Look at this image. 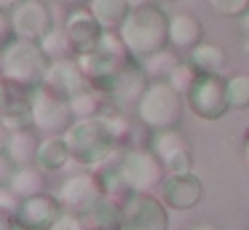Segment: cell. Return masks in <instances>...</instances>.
<instances>
[{
  "label": "cell",
  "instance_id": "6da1fadb",
  "mask_svg": "<svg viewBox=\"0 0 249 230\" xmlns=\"http://www.w3.org/2000/svg\"><path fill=\"white\" fill-rule=\"evenodd\" d=\"M65 139L70 144L72 160L81 163L83 169H97V166L118 158L126 150V144L115 134L113 112L94 115V118H75L72 126L65 131Z\"/></svg>",
  "mask_w": 249,
  "mask_h": 230
},
{
  "label": "cell",
  "instance_id": "7a4b0ae2",
  "mask_svg": "<svg viewBox=\"0 0 249 230\" xmlns=\"http://www.w3.org/2000/svg\"><path fill=\"white\" fill-rule=\"evenodd\" d=\"M121 37L126 43V51L131 59L142 62L145 56L161 51L169 46V14L161 3L134 5L124 24L118 27Z\"/></svg>",
  "mask_w": 249,
  "mask_h": 230
},
{
  "label": "cell",
  "instance_id": "3957f363",
  "mask_svg": "<svg viewBox=\"0 0 249 230\" xmlns=\"http://www.w3.org/2000/svg\"><path fill=\"white\" fill-rule=\"evenodd\" d=\"M51 59L40 48L38 40H24V37H14L3 51H0V75L11 86L24 91H33L43 83L46 70H49Z\"/></svg>",
  "mask_w": 249,
  "mask_h": 230
},
{
  "label": "cell",
  "instance_id": "277c9868",
  "mask_svg": "<svg viewBox=\"0 0 249 230\" xmlns=\"http://www.w3.org/2000/svg\"><path fill=\"white\" fill-rule=\"evenodd\" d=\"M185 110V94H179L169 80H150L147 91L137 102V118L150 131L177 128Z\"/></svg>",
  "mask_w": 249,
  "mask_h": 230
},
{
  "label": "cell",
  "instance_id": "5b68a950",
  "mask_svg": "<svg viewBox=\"0 0 249 230\" xmlns=\"http://www.w3.org/2000/svg\"><path fill=\"white\" fill-rule=\"evenodd\" d=\"M118 166L131 193H156L166 179V166L150 147H126L118 155Z\"/></svg>",
  "mask_w": 249,
  "mask_h": 230
},
{
  "label": "cell",
  "instance_id": "8992f818",
  "mask_svg": "<svg viewBox=\"0 0 249 230\" xmlns=\"http://www.w3.org/2000/svg\"><path fill=\"white\" fill-rule=\"evenodd\" d=\"M185 107L193 112L198 121L214 123L228 115L231 102H228V78L222 75H198L196 83L185 94Z\"/></svg>",
  "mask_w": 249,
  "mask_h": 230
},
{
  "label": "cell",
  "instance_id": "52a82bcc",
  "mask_svg": "<svg viewBox=\"0 0 249 230\" xmlns=\"http://www.w3.org/2000/svg\"><path fill=\"white\" fill-rule=\"evenodd\" d=\"M30 107H33V126L43 137L46 134H65L75 121L70 99L46 88V86H38V88L30 91Z\"/></svg>",
  "mask_w": 249,
  "mask_h": 230
},
{
  "label": "cell",
  "instance_id": "ba28073f",
  "mask_svg": "<svg viewBox=\"0 0 249 230\" xmlns=\"http://www.w3.org/2000/svg\"><path fill=\"white\" fill-rule=\"evenodd\" d=\"M121 230H169V209L156 193H129L121 201Z\"/></svg>",
  "mask_w": 249,
  "mask_h": 230
},
{
  "label": "cell",
  "instance_id": "9c48e42d",
  "mask_svg": "<svg viewBox=\"0 0 249 230\" xmlns=\"http://www.w3.org/2000/svg\"><path fill=\"white\" fill-rule=\"evenodd\" d=\"M56 198L62 201V206H65L67 212L86 214L102 201L105 193H102V185H99L94 169H86V171H78V174L67 177V179L59 185Z\"/></svg>",
  "mask_w": 249,
  "mask_h": 230
},
{
  "label": "cell",
  "instance_id": "30bf717a",
  "mask_svg": "<svg viewBox=\"0 0 249 230\" xmlns=\"http://www.w3.org/2000/svg\"><path fill=\"white\" fill-rule=\"evenodd\" d=\"M158 198L166 203L169 212H190L204 201V182L196 171H177L166 174Z\"/></svg>",
  "mask_w": 249,
  "mask_h": 230
},
{
  "label": "cell",
  "instance_id": "8fae6325",
  "mask_svg": "<svg viewBox=\"0 0 249 230\" xmlns=\"http://www.w3.org/2000/svg\"><path fill=\"white\" fill-rule=\"evenodd\" d=\"M65 212L62 201L56 195H49V193H35V195H27L17 203L14 209V217H17V228L24 230H49L51 225L59 219V214Z\"/></svg>",
  "mask_w": 249,
  "mask_h": 230
},
{
  "label": "cell",
  "instance_id": "7c38bea8",
  "mask_svg": "<svg viewBox=\"0 0 249 230\" xmlns=\"http://www.w3.org/2000/svg\"><path fill=\"white\" fill-rule=\"evenodd\" d=\"M75 59H78V64H81L86 80L94 88H99L105 94L110 80L121 72V67H124L131 56H121V53H110L99 46H91V48H86V51H78Z\"/></svg>",
  "mask_w": 249,
  "mask_h": 230
},
{
  "label": "cell",
  "instance_id": "4fadbf2b",
  "mask_svg": "<svg viewBox=\"0 0 249 230\" xmlns=\"http://www.w3.org/2000/svg\"><path fill=\"white\" fill-rule=\"evenodd\" d=\"M11 24H14V35L17 37L40 40L54 27V16H51V8L43 0H22L11 11Z\"/></svg>",
  "mask_w": 249,
  "mask_h": 230
},
{
  "label": "cell",
  "instance_id": "5bb4252c",
  "mask_svg": "<svg viewBox=\"0 0 249 230\" xmlns=\"http://www.w3.org/2000/svg\"><path fill=\"white\" fill-rule=\"evenodd\" d=\"M147 86H150V75L145 72L142 62L129 59V62L121 67V72L110 80V86L105 88V94H107L118 107L137 105V102H140V96L147 91Z\"/></svg>",
  "mask_w": 249,
  "mask_h": 230
},
{
  "label": "cell",
  "instance_id": "9a60e30c",
  "mask_svg": "<svg viewBox=\"0 0 249 230\" xmlns=\"http://www.w3.org/2000/svg\"><path fill=\"white\" fill-rule=\"evenodd\" d=\"M40 86H46V88H51V91H56V94H62V96L70 99V96H75L78 91L89 88L91 83L86 80L78 59L75 56H65V59H51L49 70H46V78H43Z\"/></svg>",
  "mask_w": 249,
  "mask_h": 230
},
{
  "label": "cell",
  "instance_id": "2e32d148",
  "mask_svg": "<svg viewBox=\"0 0 249 230\" xmlns=\"http://www.w3.org/2000/svg\"><path fill=\"white\" fill-rule=\"evenodd\" d=\"M65 32L78 53V51H86V48L97 46L99 35H102V24L97 21V16L91 14L89 5H72V11L65 19Z\"/></svg>",
  "mask_w": 249,
  "mask_h": 230
},
{
  "label": "cell",
  "instance_id": "e0dca14e",
  "mask_svg": "<svg viewBox=\"0 0 249 230\" xmlns=\"http://www.w3.org/2000/svg\"><path fill=\"white\" fill-rule=\"evenodd\" d=\"M204 40V21L190 11H177L169 16V46L179 53H188Z\"/></svg>",
  "mask_w": 249,
  "mask_h": 230
},
{
  "label": "cell",
  "instance_id": "ac0fdd59",
  "mask_svg": "<svg viewBox=\"0 0 249 230\" xmlns=\"http://www.w3.org/2000/svg\"><path fill=\"white\" fill-rule=\"evenodd\" d=\"M70 160H72V153H70V144H67L65 134H46V137H40L35 163H38L46 174L62 171Z\"/></svg>",
  "mask_w": 249,
  "mask_h": 230
},
{
  "label": "cell",
  "instance_id": "d6986e66",
  "mask_svg": "<svg viewBox=\"0 0 249 230\" xmlns=\"http://www.w3.org/2000/svg\"><path fill=\"white\" fill-rule=\"evenodd\" d=\"M190 64L198 70L201 75H222L228 64V53L220 43H212V40H201L198 46H193L188 53H185Z\"/></svg>",
  "mask_w": 249,
  "mask_h": 230
},
{
  "label": "cell",
  "instance_id": "ffe728a7",
  "mask_svg": "<svg viewBox=\"0 0 249 230\" xmlns=\"http://www.w3.org/2000/svg\"><path fill=\"white\" fill-rule=\"evenodd\" d=\"M40 137H43V134H40L35 126H30V128H19V131H11V134H8V142H6V153H8V158H11L17 166L35 163V155H38Z\"/></svg>",
  "mask_w": 249,
  "mask_h": 230
},
{
  "label": "cell",
  "instance_id": "44dd1931",
  "mask_svg": "<svg viewBox=\"0 0 249 230\" xmlns=\"http://www.w3.org/2000/svg\"><path fill=\"white\" fill-rule=\"evenodd\" d=\"M147 147L163 160V166L179 153H188L190 150V142L185 139V134L179 128H158V131H150V142Z\"/></svg>",
  "mask_w": 249,
  "mask_h": 230
},
{
  "label": "cell",
  "instance_id": "7402d4cb",
  "mask_svg": "<svg viewBox=\"0 0 249 230\" xmlns=\"http://www.w3.org/2000/svg\"><path fill=\"white\" fill-rule=\"evenodd\" d=\"M11 190L17 193L19 198H27V195H35V193H43L46 187V171L40 169L38 163H27V166H17L8 179Z\"/></svg>",
  "mask_w": 249,
  "mask_h": 230
},
{
  "label": "cell",
  "instance_id": "603a6c76",
  "mask_svg": "<svg viewBox=\"0 0 249 230\" xmlns=\"http://www.w3.org/2000/svg\"><path fill=\"white\" fill-rule=\"evenodd\" d=\"M86 5L91 8V14L97 16L102 30H118L131 11L129 0H89Z\"/></svg>",
  "mask_w": 249,
  "mask_h": 230
},
{
  "label": "cell",
  "instance_id": "cb8c5ba5",
  "mask_svg": "<svg viewBox=\"0 0 249 230\" xmlns=\"http://www.w3.org/2000/svg\"><path fill=\"white\" fill-rule=\"evenodd\" d=\"M94 174H97L99 185H102L105 198H113V201L121 203V201H124V198L131 193L129 185H126V179H124V174H121L118 158H113V160H107V163L97 166V169H94Z\"/></svg>",
  "mask_w": 249,
  "mask_h": 230
},
{
  "label": "cell",
  "instance_id": "d4e9b609",
  "mask_svg": "<svg viewBox=\"0 0 249 230\" xmlns=\"http://www.w3.org/2000/svg\"><path fill=\"white\" fill-rule=\"evenodd\" d=\"M179 59L182 56H179L177 48L166 46V48H161V51H156V53H150V56L142 59V67H145L147 75H150V80H166L169 72L179 64Z\"/></svg>",
  "mask_w": 249,
  "mask_h": 230
},
{
  "label": "cell",
  "instance_id": "484cf974",
  "mask_svg": "<svg viewBox=\"0 0 249 230\" xmlns=\"http://www.w3.org/2000/svg\"><path fill=\"white\" fill-rule=\"evenodd\" d=\"M40 48L46 51V56L49 59H65V56H75V48H72L70 37H67L65 27L62 30H56V27H51L49 32H46L43 37H40Z\"/></svg>",
  "mask_w": 249,
  "mask_h": 230
},
{
  "label": "cell",
  "instance_id": "4316f807",
  "mask_svg": "<svg viewBox=\"0 0 249 230\" xmlns=\"http://www.w3.org/2000/svg\"><path fill=\"white\" fill-rule=\"evenodd\" d=\"M231 110H249V72H236L228 78Z\"/></svg>",
  "mask_w": 249,
  "mask_h": 230
},
{
  "label": "cell",
  "instance_id": "83f0119b",
  "mask_svg": "<svg viewBox=\"0 0 249 230\" xmlns=\"http://www.w3.org/2000/svg\"><path fill=\"white\" fill-rule=\"evenodd\" d=\"M198 75H201V72L188 62V59H179V64L172 70V72H169V78H166V80L179 91V94H188V88L196 83V78H198Z\"/></svg>",
  "mask_w": 249,
  "mask_h": 230
},
{
  "label": "cell",
  "instance_id": "f1b7e54d",
  "mask_svg": "<svg viewBox=\"0 0 249 230\" xmlns=\"http://www.w3.org/2000/svg\"><path fill=\"white\" fill-rule=\"evenodd\" d=\"M212 11L220 16H228V19H241L249 11V0H209Z\"/></svg>",
  "mask_w": 249,
  "mask_h": 230
},
{
  "label": "cell",
  "instance_id": "f546056e",
  "mask_svg": "<svg viewBox=\"0 0 249 230\" xmlns=\"http://www.w3.org/2000/svg\"><path fill=\"white\" fill-rule=\"evenodd\" d=\"M49 230H86V222H83L81 214L67 212V209H65V212L59 214V219H56Z\"/></svg>",
  "mask_w": 249,
  "mask_h": 230
},
{
  "label": "cell",
  "instance_id": "4dcf8cb0",
  "mask_svg": "<svg viewBox=\"0 0 249 230\" xmlns=\"http://www.w3.org/2000/svg\"><path fill=\"white\" fill-rule=\"evenodd\" d=\"M14 24H11V14L8 11H0V51L14 40Z\"/></svg>",
  "mask_w": 249,
  "mask_h": 230
},
{
  "label": "cell",
  "instance_id": "1f68e13d",
  "mask_svg": "<svg viewBox=\"0 0 249 230\" xmlns=\"http://www.w3.org/2000/svg\"><path fill=\"white\" fill-rule=\"evenodd\" d=\"M19 201H22V198H19L17 193L11 190V185H8V182H0V209H8V212H14Z\"/></svg>",
  "mask_w": 249,
  "mask_h": 230
},
{
  "label": "cell",
  "instance_id": "d6a6232c",
  "mask_svg": "<svg viewBox=\"0 0 249 230\" xmlns=\"http://www.w3.org/2000/svg\"><path fill=\"white\" fill-rule=\"evenodd\" d=\"M14 169H17V163L8 158L6 150H0V182H8V179H11Z\"/></svg>",
  "mask_w": 249,
  "mask_h": 230
},
{
  "label": "cell",
  "instance_id": "836d02e7",
  "mask_svg": "<svg viewBox=\"0 0 249 230\" xmlns=\"http://www.w3.org/2000/svg\"><path fill=\"white\" fill-rule=\"evenodd\" d=\"M8 102H11V83L0 75V115H3V110L8 107Z\"/></svg>",
  "mask_w": 249,
  "mask_h": 230
},
{
  "label": "cell",
  "instance_id": "e575fe53",
  "mask_svg": "<svg viewBox=\"0 0 249 230\" xmlns=\"http://www.w3.org/2000/svg\"><path fill=\"white\" fill-rule=\"evenodd\" d=\"M0 230H17V217L8 209H0Z\"/></svg>",
  "mask_w": 249,
  "mask_h": 230
},
{
  "label": "cell",
  "instance_id": "d590c367",
  "mask_svg": "<svg viewBox=\"0 0 249 230\" xmlns=\"http://www.w3.org/2000/svg\"><path fill=\"white\" fill-rule=\"evenodd\" d=\"M19 3H22V0H0V11H8V14H11Z\"/></svg>",
  "mask_w": 249,
  "mask_h": 230
},
{
  "label": "cell",
  "instance_id": "8d00e7d4",
  "mask_svg": "<svg viewBox=\"0 0 249 230\" xmlns=\"http://www.w3.org/2000/svg\"><path fill=\"white\" fill-rule=\"evenodd\" d=\"M241 153H244V160L249 163V128L244 131V142H241Z\"/></svg>",
  "mask_w": 249,
  "mask_h": 230
},
{
  "label": "cell",
  "instance_id": "74e56055",
  "mask_svg": "<svg viewBox=\"0 0 249 230\" xmlns=\"http://www.w3.org/2000/svg\"><path fill=\"white\" fill-rule=\"evenodd\" d=\"M8 134H11V131H8V128L3 126V123H0V150H6V142H8Z\"/></svg>",
  "mask_w": 249,
  "mask_h": 230
},
{
  "label": "cell",
  "instance_id": "f35d334b",
  "mask_svg": "<svg viewBox=\"0 0 249 230\" xmlns=\"http://www.w3.org/2000/svg\"><path fill=\"white\" fill-rule=\"evenodd\" d=\"M241 30H244V35H249V11L241 16Z\"/></svg>",
  "mask_w": 249,
  "mask_h": 230
},
{
  "label": "cell",
  "instance_id": "ab89813d",
  "mask_svg": "<svg viewBox=\"0 0 249 230\" xmlns=\"http://www.w3.org/2000/svg\"><path fill=\"white\" fill-rule=\"evenodd\" d=\"M193 230H220L217 225H212V222H201V225H196Z\"/></svg>",
  "mask_w": 249,
  "mask_h": 230
},
{
  "label": "cell",
  "instance_id": "60d3db41",
  "mask_svg": "<svg viewBox=\"0 0 249 230\" xmlns=\"http://www.w3.org/2000/svg\"><path fill=\"white\" fill-rule=\"evenodd\" d=\"M241 51L249 56V35H244V37H241Z\"/></svg>",
  "mask_w": 249,
  "mask_h": 230
},
{
  "label": "cell",
  "instance_id": "b9f144b4",
  "mask_svg": "<svg viewBox=\"0 0 249 230\" xmlns=\"http://www.w3.org/2000/svg\"><path fill=\"white\" fill-rule=\"evenodd\" d=\"M62 3H67V5H86L89 0H62Z\"/></svg>",
  "mask_w": 249,
  "mask_h": 230
},
{
  "label": "cell",
  "instance_id": "7bdbcfd3",
  "mask_svg": "<svg viewBox=\"0 0 249 230\" xmlns=\"http://www.w3.org/2000/svg\"><path fill=\"white\" fill-rule=\"evenodd\" d=\"M131 3V8H134V5H145V3H156V0H129Z\"/></svg>",
  "mask_w": 249,
  "mask_h": 230
},
{
  "label": "cell",
  "instance_id": "ee69618b",
  "mask_svg": "<svg viewBox=\"0 0 249 230\" xmlns=\"http://www.w3.org/2000/svg\"><path fill=\"white\" fill-rule=\"evenodd\" d=\"M156 3H161V5H174V3H179V0H156Z\"/></svg>",
  "mask_w": 249,
  "mask_h": 230
},
{
  "label": "cell",
  "instance_id": "f6af8a7d",
  "mask_svg": "<svg viewBox=\"0 0 249 230\" xmlns=\"http://www.w3.org/2000/svg\"><path fill=\"white\" fill-rule=\"evenodd\" d=\"M17 230H24V228H17Z\"/></svg>",
  "mask_w": 249,
  "mask_h": 230
}]
</instances>
